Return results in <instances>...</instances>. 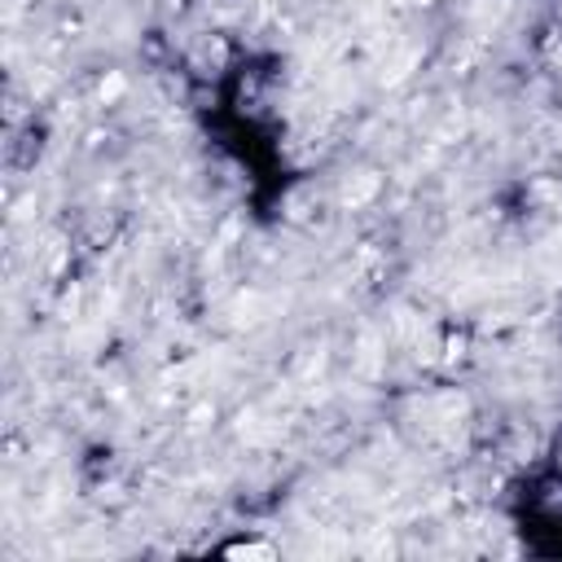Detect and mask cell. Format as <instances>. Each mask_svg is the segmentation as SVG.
Masks as SVG:
<instances>
[{"label":"cell","mask_w":562,"mask_h":562,"mask_svg":"<svg viewBox=\"0 0 562 562\" xmlns=\"http://www.w3.org/2000/svg\"><path fill=\"white\" fill-rule=\"evenodd\" d=\"M220 553H228V558H272L277 549L263 544V540H237V544H224Z\"/></svg>","instance_id":"obj_1"}]
</instances>
